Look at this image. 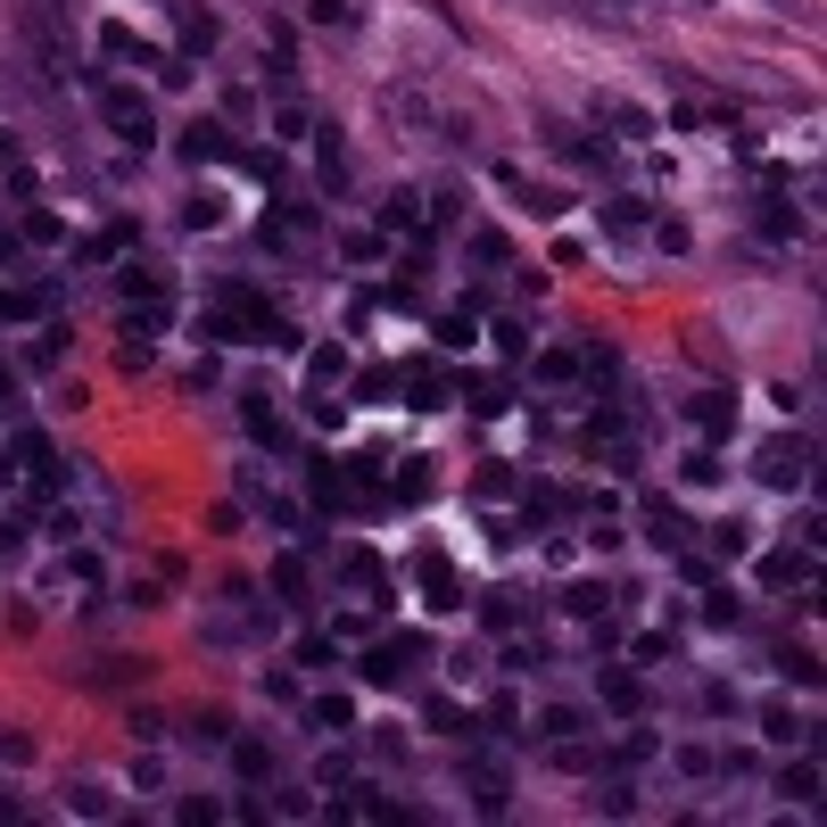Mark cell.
<instances>
[{
	"instance_id": "cell-36",
	"label": "cell",
	"mask_w": 827,
	"mask_h": 827,
	"mask_svg": "<svg viewBox=\"0 0 827 827\" xmlns=\"http://www.w3.org/2000/svg\"><path fill=\"white\" fill-rule=\"evenodd\" d=\"M555 770H596V753H587L580 736H555Z\"/></svg>"
},
{
	"instance_id": "cell-9",
	"label": "cell",
	"mask_w": 827,
	"mask_h": 827,
	"mask_svg": "<svg viewBox=\"0 0 827 827\" xmlns=\"http://www.w3.org/2000/svg\"><path fill=\"white\" fill-rule=\"evenodd\" d=\"M183 158H190V166H216V158H232V132H224V125H207V116H199V125L183 132Z\"/></svg>"
},
{
	"instance_id": "cell-48",
	"label": "cell",
	"mask_w": 827,
	"mask_h": 827,
	"mask_svg": "<svg viewBox=\"0 0 827 827\" xmlns=\"http://www.w3.org/2000/svg\"><path fill=\"white\" fill-rule=\"evenodd\" d=\"M678 770H687V778H712L720 761H712V753H703V745H678Z\"/></svg>"
},
{
	"instance_id": "cell-39",
	"label": "cell",
	"mask_w": 827,
	"mask_h": 827,
	"mask_svg": "<svg viewBox=\"0 0 827 827\" xmlns=\"http://www.w3.org/2000/svg\"><path fill=\"white\" fill-rule=\"evenodd\" d=\"M339 580H348V587H373L381 563H373V555H339Z\"/></svg>"
},
{
	"instance_id": "cell-52",
	"label": "cell",
	"mask_w": 827,
	"mask_h": 827,
	"mask_svg": "<svg viewBox=\"0 0 827 827\" xmlns=\"http://www.w3.org/2000/svg\"><path fill=\"white\" fill-rule=\"evenodd\" d=\"M25 265V232H0V273H18Z\"/></svg>"
},
{
	"instance_id": "cell-37",
	"label": "cell",
	"mask_w": 827,
	"mask_h": 827,
	"mask_svg": "<svg viewBox=\"0 0 827 827\" xmlns=\"http://www.w3.org/2000/svg\"><path fill=\"white\" fill-rule=\"evenodd\" d=\"M299 662H306V671H331V662H339V638H299Z\"/></svg>"
},
{
	"instance_id": "cell-19",
	"label": "cell",
	"mask_w": 827,
	"mask_h": 827,
	"mask_svg": "<svg viewBox=\"0 0 827 827\" xmlns=\"http://www.w3.org/2000/svg\"><path fill=\"white\" fill-rule=\"evenodd\" d=\"M678 480H687V489H712V480H720V455L712 447H687V455H678Z\"/></svg>"
},
{
	"instance_id": "cell-50",
	"label": "cell",
	"mask_w": 827,
	"mask_h": 827,
	"mask_svg": "<svg viewBox=\"0 0 827 827\" xmlns=\"http://www.w3.org/2000/svg\"><path fill=\"white\" fill-rule=\"evenodd\" d=\"M339 778H348V753H323V761H315V787H323V794H331V787H339Z\"/></svg>"
},
{
	"instance_id": "cell-24",
	"label": "cell",
	"mask_w": 827,
	"mask_h": 827,
	"mask_svg": "<svg viewBox=\"0 0 827 827\" xmlns=\"http://www.w3.org/2000/svg\"><path fill=\"white\" fill-rule=\"evenodd\" d=\"M604 232H620V241H629V232H645V207H638V199H604Z\"/></svg>"
},
{
	"instance_id": "cell-43",
	"label": "cell",
	"mask_w": 827,
	"mask_h": 827,
	"mask_svg": "<svg viewBox=\"0 0 827 827\" xmlns=\"http://www.w3.org/2000/svg\"><path fill=\"white\" fill-rule=\"evenodd\" d=\"M671 654H678L671 629H645V638H638V662H671Z\"/></svg>"
},
{
	"instance_id": "cell-5",
	"label": "cell",
	"mask_w": 827,
	"mask_h": 827,
	"mask_svg": "<svg viewBox=\"0 0 827 827\" xmlns=\"http://www.w3.org/2000/svg\"><path fill=\"white\" fill-rule=\"evenodd\" d=\"M645 538H654V546H671V555H678V546L696 538V522H687V513H678L671 497H645Z\"/></svg>"
},
{
	"instance_id": "cell-13",
	"label": "cell",
	"mask_w": 827,
	"mask_h": 827,
	"mask_svg": "<svg viewBox=\"0 0 827 827\" xmlns=\"http://www.w3.org/2000/svg\"><path fill=\"white\" fill-rule=\"evenodd\" d=\"M67 811H75V819H116V794L100 787V778H75V787H67Z\"/></svg>"
},
{
	"instance_id": "cell-54",
	"label": "cell",
	"mask_w": 827,
	"mask_h": 827,
	"mask_svg": "<svg viewBox=\"0 0 827 827\" xmlns=\"http://www.w3.org/2000/svg\"><path fill=\"white\" fill-rule=\"evenodd\" d=\"M9 150H18V141H9V132H0V158H9Z\"/></svg>"
},
{
	"instance_id": "cell-2",
	"label": "cell",
	"mask_w": 827,
	"mask_h": 827,
	"mask_svg": "<svg viewBox=\"0 0 827 827\" xmlns=\"http://www.w3.org/2000/svg\"><path fill=\"white\" fill-rule=\"evenodd\" d=\"M315 224H323V216H315L306 199H282V207H265L257 248H265V257H290V248H306V241H315Z\"/></svg>"
},
{
	"instance_id": "cell-46",
	"label": "cell",
	"mask_w": 827,
	"mask_h": 827,
	"mask_svg": "<svg viewBox=\"0 0 827 827\" xmlns=\"http://www.w3.org/2000/svg\"><path fill=\"white\" fill-rule=\"evenodd\" d=\"M703 620H712V629H736V620H745V604H736V596H712V604H703Z\"/></svg>"
},
{
	"instance_id": "cell-32",
	"label": "cell",
	"mask_w": 827,
	"mask_h": 827,
	"mask_svg": "<svg viewBox=\"0 0 827 827\" xmlns=\"http://www.w3.org/2000/svg\"><path fill=\"white\" fill-rule=\"evenodd\" d=\"M712 546H720V555H729V563H736V555H745V546H753V529H745V522H736V513H729V522H712Z\"/></svg>"
},
{
	"instance_id": "cell-27",
	"label": "cell",
	"mask_w": 827,
	"mask_h": 827,
	"mask_svg": "<svg viewBox=\"0 0 827 827\" xmlns=\"http://www.w3.org/2000/svg\"><path fill=\"white\" fill-rule=\"evenodd\" d=\"M339 373H348V348H315V357H306V381H315V389H331Z\"/></svg>"
},
{
	"instance_id": "cell-17",
	"label": "cell",
	"mask_w": 827,
	"mask_h": 827,
	"mask_svg": "<svg viewBox=\"0 0 827 827\" xmlns=\"http://www.w3.org/2000/svg\"><path fill=\"white\" fill-rule=\"evenodd\" d=\"M381 224L389 232H431V207H414V190H397V199L381 207Z\"/></svg>"
},
{
	"instance_id": "cell-14",
	"label": "cell",
	"mask_w": 827,
	"mask_h": 827,
	"mask_svg": "<svg viewBox=\"0 0 827 827\" xmlns=\"http://www.w3.org/2000/svg\"><path fill=\"white\" fill-rule=\"evenodd\" d=\"M100 50H108V58H132V67H166V50L132 42V25H108V34H100Z\"/></svg>"
},
{
	"instance_id": "cell-26",
	"label": "cell",
	"mask_w": 827,
	"mask_h": 827,
	"mask_svg": "<svg viewBox=\"0 0 827 827\" xmlns=\"http://www.w3.org/2000/svg\"><path fill=\"white\" fill-rule=\"evenodd\" d=\"M232 166H241V174H257L265 190L282 183V158H273V150H232Z\"/></svg>"
},
{
	"instance_id": "cell-12",
	"label": "cell",
	"mask_w": 827,
	"mask_h": 827,
	"mask_svg": "<svg viewBox=\"0 0 827 827\" xmlns=\"http://www.w3.org/2000/svg\"><path fill=\"white\" fill-rule=\"evenodd\" d=\"M471 803L489 811V819L513 803V787H505V770H497V761H471Z\"/></svg>"
},
{
	"instance_id": "cell-30",
	"label": "cell",
	"mask_w": 827,
	"mask_h": 827,
	"mask_svg": "<svg viewBox=\"0 0 827 827\" xmlns=\"http://www.w3.org/2000/svg\"><path fill=\"white\" fill-rule=\"evenodd\" d=\"M25 241H34V248H58V241H67V224H58L50 207H34V216H25Z\"/></svg>"
},
{
	"instance_id": "cell-38",
	"label": "cell",
	"mask_w": 827,
	"mask_h": 827,
	"mask_svg": "<svg viewBox=\"0 0 827 827\" xmlns=\"http://www.w3.org/2000/svg\"><path fill=\"white\" fill-rule=\"evenodd\" d=\"M414 406H447V373H431V364H422V373H414Z\"/></svg>"
},
{
	"instance_id": "cell-45",
	"label": "cell",
	"mask_w": 827,
	"mask_h": 827,
	"mask_svg": "<svg viewBox=\"0 0 827 827\" xmlns=\"http://www.w3.org/2000/svg\"><path fill=\"white\" fill-rule=\"evenodd\" d=\"M50 538H58V546H75V538H83V513H75V505H58V513H50Z\"/></svg>"
},
{
	"instance_id": "cell-4",
	"label": "cell",
	"mask_w": 827,
	"mask_h": 827,
	"mask_svg": "<svg viewBox=\"0 0 827 827\" xmlns=\"http://www.w3.org/2000/svg\"><path fill=\"white\" fill-rule=\"evenodd\" d=\"M753 471H761L770 489H803V471H811V447H803V439H770V447L753 455Z\"/></svg>"
},
{
	"instance_id": "cell-20",
	"label": "cell",
	"mask_w": 827,
	"mask_h": 827,
	"mask_svg": "<svg viewBox=\"0 0 827 827\" xmlns=\"http://www.w3.org/2000/svg\"><path fill=\"white\" fill-rule=\"evenodd\" d=\"M216 34H224L216 9H183V50H216Z\"/></svg>"
},
{
	"instance_id": "cell-44",
	"label": "cell",
	"mask_w": 827,
	"mask_h": 827,
	"mask_svg": "<svg viewBox=\"0 0 827 827\" xmlns=\"http://www.w3.org/2000/svg\"><path fill=\"white\" fill-rule=\"evenodd\" d=\"M471 257H480V273H497V265H505V241H497V232H471Z\"/></svg>"
},
{
	"instance_id": "cell-28",
	"label": "cell",
	"mask_w": 827,
	"mask_h": 827,
	"mask_svg": "<svg viewBox=\"0 0 827 827\" xmlns=\"http://www.w3.org/2000/svg\"><path fill=\"white\" fill-rule=\"evenodd\" d=\"M125 299H166V273L158 265H125Z\"/></svg>"
},
{
	"instance_id": "cell-6",
	"label": "cell",
	"mask_w": 827,
	"mask_h": 827,
	"mask_svg": "<svg viewBox=\"0 0 827 827\" xmlns=\"http://www.w3.org/2000/svg\"><path fill=\"white\" fill-rule=\"evenodd\" d=\"M174 331V299H125V339H158Z\"/></svg>"
},
{
	"instance_id": "cell-10",
	"label": "cell",
	"mask_w": 827,
	"mask_h": 827,
	"mask_svg": "<svg viewBox=\"0 0 827 827\" xmlns=\"http://www.w3.org/2000/svg\"><path fill=\"white\" fill-rule=\"evenodd\" d=\"M811 580V546H778V555H761V587H794Z\"/></svg>"
},
{
	"instance_id": "cell-3",
	"label": "cell",
	"mask_w": 827,
	"mask_h": 827,
	"mask_svg": "<svg viewBox=\"0 0 827 827\" xmlns=\"http://www.w3.org/2000/svg\"><path fill=\"white\" fill-rule=\"evenodd\" d=\"M422 654H431V638H422V629H397V638H381L373 654H364V678H373V687H397Z\"/></svg>"
},
{
	"instance_id": "cell-7",
	"label": "cell",
	"mask_w": 827,
	"mask_h": 827,
	"mask_svg": "<svg viewBox=\"0 0 827 827\" xmlns=\"http://www.w3.org/2000/svg\"><path fill=\"white\" fill-rule=\"evenodd\" d=\"M687 422H696L703 439H720V431H736V397H720V389H703V397H687Z\"/></svg>"
},
{
	"instance_id": "cell-25",
	"label": "cell",
	"mask_w": 827,
	"mask_h": 827,
	"mask_svg": "<svg viewBox=\"0 0 827 827\" xmlns=\"http://www.w3.org/2000/svg\"><path fill=\"white\" fill-rule=\"evenodd\" d=\"M323 190H348V150H339V132H323Z\"/></svg>"
},
{
	"instance_id": "cell-33",
	"label": "cell",
	"mask_w": 827,
	"mask_h": 827,
	"mask_svg": "<svg viewBox=\"0 0 827 827\" xmlns=\"http://www.w3.org/2000/svg\"><path fill=\"white\" fill-rule=\"evenodd\" d=\"M778 671H787V678H794V687H811V678H819V662H811V654H803V645H778Z\"/></svg>"
},
{
	"instance_id": "cell-16",
	"label": "cell",
	"mask_w": 827,
	"mask_h": 827,
	"mask_svg": "<svg viewBox=\"0 0 827 827\" xmlns=\"http://www.w3.org/2000/svg\"><path fill=\"white\" fill-rule=\"evenodd\" d=\"M613 596H620V587H596V580H571L563 596H555V604H563V613H580V620H596V613H604V604H613Z\"/></svg>"
},
{
	"instance_id": "cell-51",
	"label": "cell",
	"mask_w": 827,
	"mask_h": 827,
	"mask_svg": "<svg viewBox=\"0 0 827 827\" xmlns=\"http://www.w3.org/2000/svg\"><path fill=\"white\" fill-rule=\"evenodd\" d=\"M580 373V357H563V348H555V357H538V381H571Z\"/></svg>"
},
{
	"instance_id": "cell-35",
	"label": "cell",
	"mask_w": 827,
	"mask_h": 827,
	"mask_svg": "<svg viewBox=\"0 0 827 827\" xmlns=\"http://www.w3.org/2000/svg\"><path fill=\"white\" fill-rule=\"evenodd\" d=\"M587 729V712H571V703H555V712L538 720V736H580Z\"/></svg>"
},
{
	"instance_id": "cell-53",
	"label": "cell",
	"mask_w": 827,
	"mask_h": 827,
	"mask_svg": "<svg viewBox=\"0 0 827 827\" xmlns=\"http://www.w3.org/2000/svg\"><path fill=\"white\" fill-rule=\"evenodd\" d=\"M0 406H18V373L9 364H0Z\"/></svg>"
},
{
	"instance_id": "cell-49",
	"label": "cell",
	"mask_w": 827,
	"mask_h": 827,
	"mask_svg": "<svg viewBox=\"0 0 827 827\" xmlns=\"http://www.w3.org/2000/svg\"><path fill=\"white\" fill-rule=\"evenodd\" d=\"M315 25H357V0H315Z\"/></svg>"
},
{
	"instance_id": "cell-22",
	"label": "cell",
	"mask_w": 827,
	"mask_h": 827,
	"mask_svg": "<svg viewBox=\"0 0 827 827\" xmlns=\"http://www.w3.org/2000/svg\"><path fill=\"white\" fill-rule=\"evenodd\" d=\"M596 811H604V819H629V811H638V787H629V778H604V787H596Z\"/></svg>"
},
{
	"instance_id": "cell-31",
	"label": "cell",
	"mask_w": 827,
	"mask_h": 827,
	"mask_svg": "<svg viewBox=\"0 0 827 827\" xmlns=\"http://www.w3.org/2000/svg\"><path fill=\"white\" fill-rule=\"evenodd\" d=\"M422 720H431V729H439V736H464V729H471V720H464V712H455V703H447V696H431V703H422Z\"/></svg>"
},
{
	"instance_id": "cell-18",
	"label": "cell",
	"mask_w": 827,
	"mask_h": 827,
	"mask_svg": "<svg viewBox=\"0 0 827 827\" xmlns=\"http://www.w3.org/2000/svg\"><path fill=\"white\" fill-rule=\"evenodd\" d=\"M596 696L613 703V712H638V703H645V687H638L629 671H604V678H596Z\"/></svg>"
},
{
	"instance_id": "cell-21",
	"label": "cell",
	"mask_w": 827,
	"mask_h": 827,
	"mask_svg": "<svg viewBox=\"0 0 827 827\" xmlns=\"http://www.w3.org/2000/svg\"><path fill=\"white\" fill-rule=\"evenodd\" d=\"M348 497H357V480L339 464H315V505H348Z\"/></svg>"
},
{
	"instance_id": "cell-8",
	"label": "cell",
	"mask_w": 827,
	"mask_h": 827,
	"mask_svg": "<svg viewBox=\"0 0 827 827\" xmlns=\"http://www.w3.org/2000/svg\"><path fill=\"white\" fill-rule=\"evenodd\" d=\"M596 125H613L620 141H645V132H654V116L629 108V100H613V92H596Z\"/></svg>"
},
{
	"instance_id": "cell-40",
	"label": "cell",
	"mask_w": 827,
	"mask_h": 827,
	"mask_svg": "<svg viewBox=\"0 0 827 827\" xmlns=\"http://www.w3.org/2000/svg\"><path fill=\"white\" fill-rule=\"evenodd\" d=\"M315 729H357V712H348V696H323V703H315Z\"/></svg>"
},
{
	"instance_id": "cell-11",
	"label": "cell",
	"mask_w": 827,
	"mask_h": 827,
	"mask_svg": "<svg viewBox=\"0 0 827 827\" xmlns=\"http://www.w3.org/2000/svg\"><path fill=\"white\" fill-rule=\"evenodd\" d=\"M422 587H431V604H439V613H455V604H464V580H455V563H447V555H422Z\"/></svg>"
},
{
	"instance_id": "cell-41",
	"label": "cell",
	"mask_w": 827,
	"mask_h": 827,
	"mask_svg": "<svg viewBox=\"0 0 827 827\" xmlns=\"http://www.w3.org/2000/svg\"><path fill=\"white\" fill-rule=\"evenodd\" d=\"M471 331H480L471 315H439V348H471Z\"/></svg>"
},
{
	"instance_id": "cell-15",
	"label": "cell",
	"mask_w": 827,
	"mask_h": 827,
	"mask_svg": "<svg viewBox=\"0 0 827 827\" xmlns=\"http://www.w3.org/2000/svg\"><path fill=\"white\" fill-rule=\"evenodd\" d=\"M778 794H794V803H819V761H811V753H803V761H787V770H778Z\"/></svg>"
},
{
	"instance_id": "cell-34",
	"label": "cell",
	"mask_w": 827,
	"mask_h": 827,
	"mask_svg": "<svg viewBox=\"0 0 827 827\" xmlns=\"http://www.w3.org/2000/svg\"><path fill=\"white\" fill-rule=\"evenodd\" d=\"M273 132H282V141H299V132H306V108H299V100H273Z\"/></svg>"
},
{
	"instance_id": "cell-47",
	"label": "cell",
	"mask_w": 827,
	"mask_h": 827,
	"mask_svg": "<svg viewBox=\"0 0 827 827\" xmlns=\"http://www.w3.org/2000/svg\"><path fill=\"white\" fill-rule=\"evenodd\" d=\"M116 248H132V224H108L92 248H83V257H116Z\"/></svg>"
},
{
	"instance_id": "cell-29",
	"label": "cell",
	"mask_w": 827,
	"mask_h": 827,
	"mask_svg": "<svg viewBox=\"0 0 827 827\" xmlns=\"http://www.w3.org/2000/svg\"><path fill=\"white\" fill-rule=\"evenodd\" d=\"M183 224L190 232H216V224H224V199H207V190H199V199H183Z\"/></svg>"
},
{
	"instance_id": "cell-42",
	"label": "cell",
	"mask_w": 827,
	"mask_h": 827,
	"mask_svg": "<svg viewBox=\"0 0 827 827\" xmlns=\"http://www.w3.org/2000/svg\"><path fill=\"white\" fill-rule=\"evenodd\" d=\"M232 761H241V778H273V753L265 745H232Z\"/></svg>"
},
{
	"instance_id": "cell-23",
	"label": "cell",
	"mask_w": 827,
	"mask_h": 827,
	"mask_svg": "<svg viewBox=\"0 0 827 827\" xmlns=\"http://www.w3.org/2000/svg\"><path fill=\"white\" fill-rule=\"evenodd\" d=\"M761 729H770L778 745H811V720H794L787 703H770V712H761Z\"/></svg>"
},
{
	"instance_id": "cell-1",
	"label": "cell",
	"mask_w": 827,
	"mask_h": 827,
	"mask_svg": "<svg viewBox=\"0 0 827 827\" xmlns=\"http://www.w3.org/2000/svg\"><path fill=\"white\" fill-rule=\"evenodd\" d=\"M100 125H108L132 158H141V150L158 141V116H150V100L132 92V83H100Z\"/></svg>"
}]
</instances>
